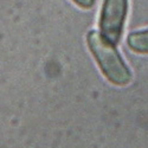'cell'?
Wrapping results in <instances>:
<instances>
[{
	"label": "cell",
	"instance_id": "7a4b0ae2",
	"mask_svg": "<svg viewBox=\"0 0 148 148\" xmlns=\"http://www.w3.org/2000/svg\"><path fill=\"white\" fill-rule=\"evenodd\" d=\"M128 0H103L98 26L101 34L107 40L116 45L123 32L125 23L128 16Z\"/></svg>",
	"mask_w": 148,
	"mask_h": 148
},
{
	"label": "cell",
	"instance_id": "6da1fadb",
	"mask_svg": "<svg viewBox=\"0 0 148 148\" xmlns=\"http://www.w3.org/2000/svg\"><path fill=\"white\" fill-rule=\"evenodd\" d=\"M87 44L106 78L115 85L123 87L132 81V72L113 43L95 30L87 36Z\"/></svg>",
	"mask_w": 148,
	"mask_h": 148
},
{
	"label": "cell",
	"instance_id": "277c9868",
	"mask_svg": "<svg viewBox=\"0 0 148 148\" xmlns=\"http://www.w3.org/2000/svg\"><path fill=\"white\" fill-rule=\"evenodd\" d=\"M71 1L75 4L76 6H78L79 8L83 10H90L94 7L96 0H71Z\"/></svg>",
	"mask_w": 148,
	"mask_h": 148
},
{
	"label": "cell",
	"instance_id": "3957f363",
	"mask_svg": "<svg viewBox=\"0 0 148 148\" xmlns=\"http://www.w3.org/2000/svg\"><path fill=\"white\" fill-rule=\"evenodd\" d=\"M127 45L135 53L148 55V29L129 33L127 37Z\"/></svg>",
	"mask_w": 148,
	"mask_h": 148
}]
</instances>
